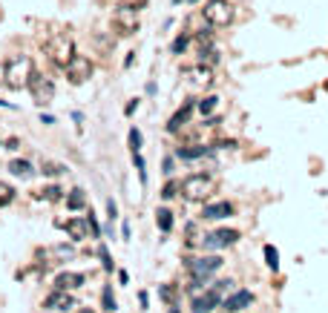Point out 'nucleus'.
Masks as SVG:
<instances>
[{
  "label": "nucleus",
  "instance_id": "obj_40",
  "mask_svg": "<svg viewBox=\"0 0 328 313\" xmlns=\"http://www.w3.org/2000/svg\"><path fill=\"white\" fill-rule=\"evenodd\" d=\"M139 302H141V310H147V305H150V296L141 290V293H139Z\"/></svg>",
  "mask_w": 328,
  "mask_h": 313
},
{
  "label": "nucleus",
  "instance_id": "obj_44",
  "mask_svg": "<svg viewBox=\"0 0 328 313\" xmlns=\"http://www.w3.org/2000/svg\"><path fill=\"white\" fill-rule=\"evenodd\" d=\"M0 107H3V110H12V103L9 101H0Z\"/></svg>",
  "mask_w": 328,
  "mask_h": 313
},
{
  "label": "nucleus",
  "instance_id": "obj_37",
  "mask_svg": "<svg viewBox=\"0 0 328 313\" xmlns=\"http://www.w3.org/2000/svg\"><path fill=\"white\" fill-rule=\"evenodd\" d=\"M161 299H164L167 305H173V299H176V290H173V287H167V284H164V287H161Z\"/></svg>",
  "mask_w": 328,
  "mask_h": 313
},
{
  "label": "nucleus",
  "instance_id": "obj_13",
  "mask_svg": "<svg viewBox=\"0 0 328 313\" xmlns=\"http://www.w3.org/2000/svg\"><path fill=\"white\" fill-rule=\"evenodd\" d=\"M250 305H254V293L250 290H234L227 299H222V307H225L227 313H239Z\"/></svg>",
  "mask_w": 328,
  "mask_h": 313
},
{
  "label": "nucleus",
  "instance_id": "obj_30",
  "mask_svg": "<svg viewBox=\"0 0 328 313\" xmlns=\"http://www.w3.org/2000/svg\"><path fill=\"white\" fill-rule=\"evenodd\" d=\"M141 144H144V138H141V132L132 127V130H130V150H132V153H141Z\"/></svg>",
  "mask_w": 328,
  "mask_h": 313
},
{
  "label": "nucleus",
  "instance_id": "obj_38",
  "mask_svg": "<svg viewBox=\"0 0 328 313\" xmlns=\"http://www.w3.org/2000/svg\"><path fill=\"white\" fill-rule=\"evenodd\" d=\"M107 216H109V221L118 219V204L112 201V198H107Z\"/></svg>",
  "mask_w": 328,
  "mask_h": 313
},
{
  "label": "nucleus",
  "instance_id": "obj_1",
  "mask_svg": "<svg viewBox=\"0 0 328 313\" xmlns=\"http://www.w3.org/2000/svg\"><path fill=\"white\" fill-rule=\"evenodd\" d=\"M32 75H35V64H32V58H26V55L9 58L6 64H3V80H6L9 89H26Z\"/></svg>",
  "mask_w": 328,
  "mask_h": 313
},
{
  "label": "nucleus",
  "instance_id": "obj_21",
  "mask_svg": "<svg viewBox=\"0 0 328 313\" xmlns=\"http://www.w3.org/2000/svg\"><path fill=\"white\" fill-rule=\"evenodd\" d=\"M156 224H159L161 233H170V230H173V213H170L167 207H159V210H156Z\"/></svg>",
  "mask_w": 328,
  "mask_h": 313
},
{
  "label": "nucleus",
  "instance_id": "obj_6",
  "mask_svg": "<svg viewBox=\"0 0 328 313\" xmlns=\"http://www.w3.org/2000/svg\"><path fill=\"white\" fill-rule=\"evenodd\" d=\"M64 69H66V78L72 80V84H84V80L92 78V60L87 55H72Z\"/></svg>",
  "mask_w": 328,
  "mask_h": 313
},
{
  "label": "nucleus",
  "instance_id": "obj_41",
  "mask_svg": "<svg viewBox=\"0 0 328 313\" xmlns=\"http://www.w3.org/2000/svg\"><path fill=\"white\" fill-rule=\"evenodd\" d=\"M121 236H124V241H130V224H127V221L121 224Z\"/></svg>",
  "mask_w": 328,
  "mask_h": 313
},
{
  "label": "nucleus",
  "instance_id": "obj_19",
  "mask_svg": "<svg viewBox=\"0 0 328 313\" xmlns=\"http://www.w3.org/2000/svg\"><path fill=\"white\" fill-rule=\"evenodd\" d=\"M66 207H69V210H87V193H84V190L81 187H75V190H69V193H66Z\"/></svg>",
  "mask_w": 328,
  "mask_h": 313
},
{
  "label": "nucleus",
  "instance_id": "obj_29",
  "mask_svg": "<svg viewBox=\"0 0 328 313\" xmlns=\"http://www.w3.org/2000/svg\"><path fill=\"white\" fill-rule=\"evenodd\" d=\"M187 44H190V35H179L173 40V46H170V52H173V55H182V52L187 49Z\"/></svg>",
  "mask_w": 328,
  "mask_h": 313
},
{
  "label": "nucleus",
  "instance_id": "obj_46",
  "mask_svg": "<svg viewBox=\"0 0 328 313\" xmlns=\"http://www.w3.org/2000/svg\"><path fill=\"white\" fill-rule=\"evenodd\" d=\"M0 80H3V66H0Z\"/></svg>",
  "mask_w": 328,
  "mask_h": 313
},
{
  "label": "nucleus",
  "instance_id": "obj_15",
  "mask_svg": "<svg viewBox=\"0 0 328 313\" xmlns=\"http://www.w3.org/2000/svg\"><path fill=\"white\" fill-rule=\"evenodd\" d=\"M84 282H87V276L72 273V270H64L55 276V287H61V290H78V287H84Z\"/></svg>",
  "mask_w": 328,
  "mask_h": 313
},
{
  "label": "nucleus",
  "instance_id": "obj_2",
  "mask_svg": "<svg viewBox=\"0 0 328 313\" xmlns=\"http://www.w3.org/2000/svg\"><path fill=\"white\" fill-rule=\"evenodd\" d=\"M179 193H182L187 201H207V198L216 193V178L207 175V173H193L182 181Z\"/></svg>",
  "mask_w": 328,
  "mask_h": 313
},
{
  "label": "nucleus",
  "instance_id": "obj_36",
  "mask_svg": "<svg viewBox=\"0 0 328 313\" xmlns=\"http://www.w3.org/2000/svg\"><path fill=\"white\" fill-rule=\"evenodd\" d=\"M230 287H234V279H222V282H216V284H213V290H219V293L230 290Z\"/></svg>",
  "mask_w": 328,
  "mask_h": 313
},
{
  "label": "nucleus",
  "instance_id": "obj_23",
  "mask_svg": "<svg viewBox=\"0 0 328 313\" xmlns=\"http://www.w3.org/2000/svg\"><path fill=\"white\" fill-rule=\"evenodd\" d=\"M216 107H219V98H216V95H207V98L196 101V110H199V115H213V112H216Z\"/></svg>",
  "mask_w": 328,
  "mask_h": 313
},
{
  "label": "nucleus",
  "instance_id": "obj_33",
  "mask_svg": "<svg viewBox=\"0 0 328 313\" xmlns=\"http://www.w3.org/2000/svg\"><path fill=\"white\" fill-rule=\"evenodd\" d=\"M87 221H89V230H92V239H101V224L95 221V213H92V210H89Z\"/></svg>",
  "mask_w": 328,
  "mask_h": 313
},
{
  "label": "nucleus",
  "instance_id": "obj_24",
  "mask_svg": "<svg viewBox=\"0 0 328 313\" xmlns=\"http://www.w3.org/2000/svg\"><path fill=\"white\" fill-rule=\"evenodd\" d=\"M101 305H104V310H107V313H115L118 310V302H115V296H112V287H109V284L101 290Z\"/></svg>",
  "mask_w": 328,
  "mask_h": 313
},
{
  "label": "nucleus",
  "instance_id": "obj_32",
  "mask_svg": "<svg viewBox=\"0 0 328 313\" xmlns=\"http://www.w3.org/2000/svg\"><path fill=\"white\" fill-rule=\"evenodd\" d=\"M202 64H219V52L216 49H202Z\"/></svg>",
  "mask_w": 328,
  "mask_h": 313
},
{
  "label": "nucleus",
  "instance_id": "obj_11",
  "mask_svg": "<svg viewBox=\"0 0 328 313\" xmlns=\"http://www.w3.org/2000/svg\"><path fill=\"white\" fill-rule=\"evenodd\" d=\"M66 230V236L72 241H84V239H89V221H87V216H72V219H66L64 224H61Z\"/></svg>",
  "mask_w": 328,
  "mask_h": 313
},
{
  "label": "nucleus",
  "instance_id": "obj_12",
  "mask_svg": "<svg viewBox=\"0 0 328 313\" xmlns=\"http://www.w3.org/2000/svg\"><path fill=\"white\" fill-rule=\"evenodd\" d=\"M69 307H75V299L69 296V290H61V287H55V290L44 299V310L61 313V310H69Z\"/></svg>",
  "mask_w": 328,
  "mask_h": 313
},
{
  "label": "nucleus",
  "instance_id": "obj_9",
  "mask_svg": "<svg viewBox=\"0 0 328 313\" xmlns=\"http://www.w3.org/2000/svg\"><path fill=\"white\" fill-rule=\"evenodd\" d=\"M49 55H52V60H55L58 66H66V64H69V58L75 55V52H72V37L55 35V37H52V44H49Z\"/></svg>",
  "mask_w": 328,
  "mask_h": 313
},
{
  "label": "nucleus",
  "instance_id": "obj_22",
  "mask_svg": "<svg viewBox=\"0 0 328 313\" xmlns=\"http://www.w3.org/2000/svg\"><path fill=\"white\" fill-rule=\"evenodd\" d=\"M262 253H265V264H268V270L271 273H277L279 270V250L274 247V244H265Z\"/></svg>",
  "mask_w": 328,
  "mask_h": 313
},
{
  "label": "nucleus",
  "instance_id": "obj_17",
  "mask_svg": "<svg viewBox=\"0 0 328 313\" xmlns=\"http://www.w3.org/2000/svg\"><path fill=\"white\" fill-rule=\"evenodd\" d=\"M190 84L196 89H207L213 84V69L207 64H199L196 69H190Z\"/></svg>",
  "mask_w": 328,
  "mask_h": 313
},
{
  "label": "nucleus",
  "instance_id": "obj_43",
  "mask_svg": "<svg viewBox=\"0 0 328 313\" xmlns=\"http://www.w3.org/2000/svg\"><path fill=\"white\" fill-rule=\"evenodd\" d=\"M118 282H121V284H127V282H130V276H127L124 270H118Z\"/></svg>",
  "mask_w": 328,
  "mask_h": 313
},
{
  "label": "nucleus",
  "instance_id": "obj_28",
  "mask_svg": "<svg viewBox=\"0 0 328 313\" xmlns=\"http://www.w3.org/2000/svg\"><path fill=\"white\" fill-rule=\"evenodd\" d=\"M132 161H136V170H139L141 184H147V164H144V155H141V153H132Z\"/></svg>",
  "mask_w": 328,
  "mask_h": 313
},
{
  "label": "nucleus",
  "instance_id": "obj_48",
  "mask_svg": "<svg viewBox=\"0 0 328 313\" xmlns=\"http://www.w3.org/2000/svg\"><path fill=\"white\" fill-rule=\"evenodd\" d=\"M190 3H199V0H190Z\"/></svg>",
  "mask_w": 328,
  "mask_h": 313
},
{
  "label": "nucleus",
  "instance_id": "obj_14",
  "mask_svg": "<svg viewBox=\"0 0 328 313\" xmlns=\"http://www.w3.org/2000/svg\"><path fill=\"white\" fill-rule=\"evenodd\" d=\"M227 216H234V204L230 201L204 204V210H202V219H207V221H219V219H227Z\"/></svg>",
  "mask_w": 328,
  "mask_h": 313
},
{
  "label": "nucleus",
  "instance_id": "obj_5",
  "mask_svg": "<svg viewBox=\"0 0 328 313\" xmlns=\"http://www.w3.org/2000/svg\"><path fill=\"white\" fill-rule=\"evenodd\" d=\"M236 241H239V230H234V227H219V230L204 236L202 247L204 250H222V247H234Z\"/></svg>",
  "mask_w": 328,
  "mask_h": 313
},
{
  "label": "nucleus",
  "instance_id": "obj_47",
  "mask_svg": "<svg viewBox=\"0 0 328 313\" xmlns=\"http://www.w3.org/2000/svg\"><path fill=\"white\" fill-rule=\"evenodd\" d=\"M173 3H182V0H173Z\"/></svg>",
  "mask_w": 328,
  "mask_h": 313
},
{
  "label": "nucleus",
  "instance_id": "obj_25",
  "mask_svg": "<svg viewBox=\"0 0 328 313\" xmlns=\"http://www.w3.org/2000/svg\"><path fill=\"white\" fill-rule=\"evenodd\" d=\"M12 201H15V187L6 181H0V207H9Z\"/></svg>",
  "mask_w": 328,
  "mask_h": 313
},
{
  "label": "nucleus",
  "instance_id": "obj_42",
  "mask_svg": "<svg viewBox=\"0 0 328 313\" xmlns=\"http://www.w3.org/2000/svg\"><path fill=\"white\" fill-rule=\"evenodd\" d=\"M164 173H173V158H164Z\"/></svg>",
  "mask_w": 328,
  "mask_h": 313
},
{
  "label": "nucleus",
  "instance_id": "obj_34",
  "mask_svg": "<svg viewBox=\"0 0 328 313\" xmlns=\"http://www.w3.org/2000/svg\"><path fill=\"white\" fill-rule=\"evenodd\" d=\"M179 187H182V184H176V181H167V184H164V190H161V198H173L176 193H179Z\"/></svg>",
  "mask_w": 328,
  "mask_h": 313
},
{
  "label": "nucleus",
  "instance_id": "obj_8",
  "mask_svg": "<svg viewBox=\"0 0 328 313\" xmlns=\"http://www.w3.org/2000/svg\"><path fill=\"white\" fill-rule=\"evenodd\" d=\"M222 264H225V262H222V256H202V259H190L187 267H190V276L210 279Z\"/></svg>",
  "mask_w": 328,
  "mask_h": 313
},
{
  "label": "nucleus",
  "instance_id": "obj_4",
  "mask_svg": "<svg viewBox=\"0 0 328 313\" xmlns=\"http://www.w3.org/2000/svg\"><path fill=\"white\" fill-rule=\"evenodd\" d=\"M112 26H115L118 35H136L139 32V9L136 6H118L115 12H112Z\"/></svg>",
  "mask_w": 328,
  "mask_h": 313
},
{
  "label": "nucleus",
  "instance_id": "obj_10",
  "mask_svg": "<svg viewBox=\"0 0 328 313\" xmlns=\"http://www.w3.org/2000/svg\"><path fill=\"white\" fill-rule=\"evenodd\" d=\"M222 305V293L219 290H204V293H196L193 296V302H190V307H193V313H210L216 310V307Z\"/></svg>",
  "mask_w": 328,
  "mask_h": 313
},
{
  "label": "nucleus",
  "instance_id": "obj_20",
  "mask_svg": "<svg viewBox=\"0 0 328 313\" xmlns=\"http://www.w3.org/2000/svg\"><path fill=\"white\" fill-rule=\"evenodd\" d=\"M9 173L17 175V178H32V175H35V167H32L26 158H15V161H9Z\"/></svg>",
  "mask_w": 328,
  "mask_h": 313
},
{
  "label": "nucleus",
  "instance_id": "obj_3",
  "mask_svg": "<svg viewBox=\"0 0 328 313\" xmlns=\"http://www.w3.org/2000/svg\"><path fill=\"white\" fill-rule=\"evenodd\" d=\"M204 20L210 23V26H216V29H222V26H230L236 17V9L227 3V0H210L207 6L202 9Z\"/></svg>",
  "mask_w": 328,
  "mask_h": 313
},
{
  "label": "nucleus",
  "instance_id": "obj_35",
  "mask_svg": "<svg viewBox=\"0 0 328 313\" xmlns=\"http://www.w3.org/2000/svg\"><path fill=\"white\" fill-rule=\"evenodd\" d=\"M52 253L58 256V259H72L75 250H72V247H66V244H58V247H52Z\"/></svg>",
  "mask_w": 328,
  "mask_h": 313
},
{
  "label": "nucleus",
  "instance_id": "obj_45",
  "mask_svg": "<svg viewBox=\"0 0 328 313\" xmlns=\"http://www.w3.org/2000/svg\"><path fill=\"white\" fill-rule=\"evenodd\" d=\"M78 313H95V310H92V307H81Z\"/></svg>",
  "mask_w": 328,
  "mask_h": 313
},
{
  "label": "nucleus",
  "instance_id": "obj_7",
  "mask_svg": "<svg viewBox=\"0 0 328 313\" xmlns=\"http://www.w3.org/2000/svg\"><path fill=\"white\" fill-rule=\"evenodd\" d=\"M32 92V98H35V103H41V107H46V103H52V98H55V87H52V80L44 78V75H32L29 87H26Z\"/></svg>",
  "mask_w": 328,
  "mask_h": 313
},
{
  "label": "nucleus",
  "instance_id": "obj_18",
  "mask_svg": "<svg viewBox=\"0 0 328 313\" xmlns=\"http://www.w3.org/2000/svg\"><path fill=\"white\" fill-rule=\"evenodd\" d=\"M213 147H204V144H196V147H179L176 150V158L182 161H196V158H204V155H210Z\"/></svg>",
  "mask_w": 328,
  "mask_h": 313
},
{
  "label": "nucleus",
  "instance_id": "obj_16",
  "mask_svg": "<svg viewBox=\"0 0 328 313\" xmlns=\"http://www.w3.org/2000/svg\"><path fill=\"white\" fill-rule=\"evenodd\" d=\"M193 110H196V101H187V103L182 107V110H176V115L167 121V132H179V130H182V127L190 121Z\"/></svg>",
  "mask_w": 328,
  "mask_h": 313
},
{
  "label": "nucleus",
  "instance_id": "obj_27",
  "mask_svg": "<svg viewBox=\"0 0 328 313\" xmlns=\"http://www.w3.org/2000/svg\"><path fill=\"white\" fill-rule=\"evenodd\" d=\"M61 196H64V190H61L58 184H52V187L41 190V198H46V201H58Z\"/></svg>",
  "mask_w": 328,
  "mask_h": 313
},
{
  "label": "nucleus",
  "instance_id": "obj_26",
  "mask_svg": "<svg viewBox=\"0 0 328 313\" xmlns=\"http://www.w3.org/2000/svg\"><path fill=\"white\" fill-rule=\"evenodd\" d=\"M41 173L55 178V175H64L66 167H64V164H58V161H44V164H41Z\"/></svg>",
  "mask_w": 328,
  "mask_h": 313
},
{
  "label": "nucleus",
  "instance_id": "obj_31",
  "mask_svg": "<svg viewBox=\"0 0 328 313\" xmlns=\"http://www.w3.org/2000/svg\"><path fill=\"white\" fill-rule=\"evenodd\" d=\"M98 259H101V264H104V270H109V273H112V256H109V250L104 247H98Z\"/></svg>",
  "mask_w": 328,
  "mask_h": 313
},
{
  "label": "nucleus",
  "instance_id": "obj_39",
  "mask_svg": "<svg viewBox=\"0 0 328 313\" xmlns=\"http://www.w3.org/2000/svg\"><path fill=\"white\" fill-rule=\"evenodd\" d=\"M139 103H141V101H139V98H132V101H130V103H127V110H124V115H132V112L139 110Z\"/></svg>",
  "mask_w": 328,
  "mask_h": 313
}]
</instances>
